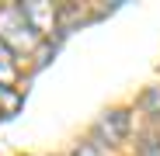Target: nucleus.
Here are the masks:
<instances>
[{
	"label": "nucleus",
	"instance_id": "obj_1",
	"mask_svg": "<svg viewBox=\"0 0 160 156\" xmlns=\"http://www.w3.org/2000/svg\"><path fill=\"white\" fill-rule=\"evenodd\" d=\"M0 42H7L11 52L14 49L18 52H32L35 42H38V35L32 31V24L24 21V14H21L18 4H11V7L0 11Z\"/></svg>",
	"mask_w": 160,
	"mask_h": 156
},
{
	"label": "nucleus",
	"instance_id": "obj_2",
	"mask_svg": "<svg viewBox=\"0 0 160 156\" xmlns=\"http://www.w3.org/2000/svg\"><path fill=\"white\" fill-rule=\"evenodd\" d=\"M18 7H21L24 21L32 24V31H35L38 38L56 31V17H59V11L52 7V4H45V0H28V4H18Z\"/></svg>",
	"mask_w": 160,
	"mask_h": 156
},
{
	"label": "nucleus",
	"instance_id": "obj_3",
	"mask_svg": "<svg viewBox=\"0 0 160 156\" xmlns=\"http://www.w3.org/2000/svg\"><path fill=\"white\" fill-rule=\"evenodd\" d=\"M125 128H129V115H125V111H112V115H104V118L98 121L94 135H98V139H104L108 146H118V142H122V135H125Z\"/></svg>",
	"mask_w": 160,
	"mask_h": 156
},
{
	"label": "nucleus",
	"instance_id": "obj_4",
	"mask_svg": "<svg viewBox=\"0 0 160 156\" xmlns=\"http://www.w3.org/2000/svg\"><path fill=\"white\" fill-rule=\"evenodd\" d=\"M18 80V63H14V52L7 42H0V87H11Z\"/></svg>",
	"mask_w": 160,
	"mask_h": 156
},
{
	"label": "nucleus",
	"instance_id": "obj_5",
	"mask_svg": "<svg viewBox=\"0 0 160 156\" xmlns=\"http://www.w3.org/2000/svg\"><path fill=\"white\" fill-rule=\"evenodd\" d=\"M21 104H24L21 90H14V87H0V118H14V115L21 111Z\"/></svg>",
	"mask_w": 160,
	"mask_h": 156
},
{
	"label": "nucleus",
	"instance_id": "obj_6",
	"mask_svg": "<svg viewBox=\"0 0 160 156\" xmlns=\"http://www.w3.org/2000/svg\"><path fill=\"white\" fill-rule=\"evenodd\" d=\"M146 104H150V108H153V111H157V115H160V87H157V90H150V94H146Z\"/></svg>",
	"mask_w": 160,
	"mask_h": 156
},
{
	"label": "nucleus",
	"instance_id": "obj_7",
	"mask_svg": "<svg viewBox=\"0 0 160 156\" xmlns=\"http://www.w3.org/2000/svg\"><path fill=\"white\" fill-rule=\"evenodd\" d=\"M73 156H101V149H98V146H80Z\"/></svg>",
	"mask_w": 160,
	"mask_h": 156
}]
</instances>
